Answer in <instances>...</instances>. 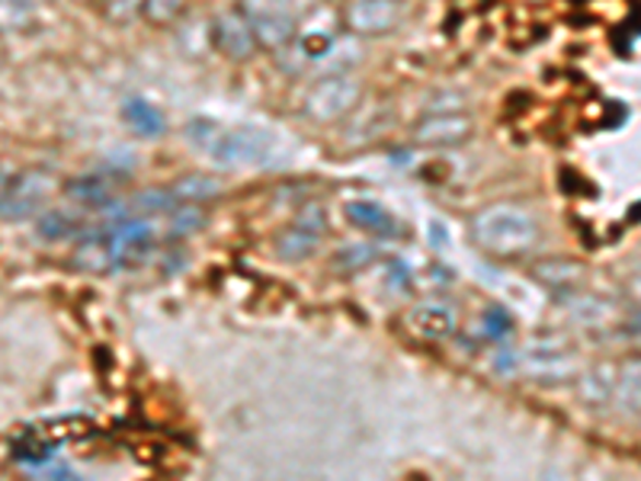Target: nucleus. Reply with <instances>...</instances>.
<instances>
[{"label": "nucleus", "mask_w": 641, "mask_h": 481, "mask_svg": "<svg viewBox=\"0 0 641 481\" xmlns=\"http://www.w3.org/2000/svg\"><path fill=\"white\" fill-rule=\"evenodd\" d=\"M183 138L218 168H263L276 151V138L270 131L256 126H221L209 116L190 119L183 126Z\"/></svg>", "instance_id": "f257e3e1"}, {"label": "nucleus", "mask_w": 641, "mask_h": 481, "mask_svg": "<svg viewBox=\"0 0 641 481\" xmlns=\"http://www.w3.org/2000/svg\"><path fill=\"white\" fill-rule=\"evenodd\" d=\"M471 238L494 257H519L536 248L539 221L516 203H491L471 219Z\"/></svg>", "instance_id": "f03ea898"}, {"label": "nucleus", "mask_w": 641, "mask_h": 481, "mask_svg": "<svg viewBox=\"0 0 641 481\" xmlns=\"http://www.w3.org/2000/svg\"><path fill=\"white\" fill-rule=\"evenodd\" d=\"M359 100H363L359 81L346 71H334V75H328V78H321L308 88L301 113L318 126H331V123L346 119L359 106Z\"/></svg>", "instance_id": "7ed1b4c3"}, {"label": "nucleus", "mask_w": 641, "mask_h": 481, "mask_svg": "<svg viewBox=\"0 0 641 481\" xmlns=\"http://www.w3.org/2000/svg\"><path fill=\"white\" fill-rule=\"evenodd\" d=\"M234 7L248 16L260 48L279 51L289 43H296V20L299 16L286 0H238Z\"/></svg>", "instance_id": "20e7f679"}, {"label": "nucleus", "mask_w": 641, "mask_h": 481, "mask_svg": "<svg viewBox=\"0 0 641 481\" xmlns=\"http://www.w3.org/2000/svg\"><path fill=\"white\" fill-rule=\"evenodd\" d=\"M55 190V176L48 171H23L0 190V219H33Z\"/></svg>", "instance_id": "39448f33"}, {"label": "nucleus", "mask_w": 641, "mask_h": 481, "mask_svg": "<svg viewBox=\"0 0 641 481\" xmlns=\"http://www.w3.org/2000/svg\"><path fill=\"white\" fill-rule=\"evenodd\" d=\"M209 43H213L225 58H231V61H251L256 55V48H260L254 30H251V23H248V16H244L238 7L215 13V20L209 23Z\"/></svg>", "instance_id": "423d86ee"}, {"label": "nucleus", "mask_w": 641, "mask_h": 481, "mask_svg": "<svg viewBox=\"0 0 641 481\" xmlns=\"http://www.w3.org/2000/svg\"><path fill=\"white\" fill-rule=\"evenodd\" d=\"M516 369L526 379L546 382V386H561L581 376V359L574 353L558 351V347H533L516 359Z\"/></svg>", "instance_id": "0eeeda50"}, {"label": "nucleus", "mask_w": 641, "mask_h": 481, "mask_svg": "<svg viewBox=\"0 0 641 481\" xmlns=\"http://www.w3.org/2000/svg\"><path fill=\"white\" fill-rule=\"evenodd\" d=\"M401 3L398 0H350L343 10V26L353 36H385L398 26Z\"/></svg>", "instance_id": "6e6552de"}, {"label": "nucleus", "mask_w": 641, "mask_h": 481, "mask_svg": "<svg viewBox=\"0 0 641 481\" xmlns=\"http://www.w3.org/2000/svg\"><path fill=\"white\" fill-rule=\"evenodd\" d=\"M474 123L466 110H443V113H427L414 126V141L424 148H456L469 141Z\"/></svg>", "instance_id": "1a4fd4ad"}, {"label": "nucleus", "mask_w": 641, "mask_h": 481, "mask_svg": "<svg viewBox=\"0 0 641 481\" xmlns=\"http://www.w3.org/2000/svg\"><path fill=\"white\" fill-rule=\"evenodd\" d=\"M408 324L427 341H449L459 334V311L446 299H421L408 311Z\"/></svg>", "instance_id": "9d476101"}, {"label": "nucleus", "mask_w": 641, "mask_h": 481, "mask_svg": "<svg viewBox=\"0 0 641 481\" xmlns=\"http://www.w3.org/2000/svg\"><path fill=\"white\" fill-rule=\"evenodd\" d=\"M68 199L81 203L87 209H106L119 199V180L106 171H93V174H81L65 183Z\"/></svg>", "instance_id": "9b49d317"}, {"label": "nucleus", "mask_w": 641, "mask_h": 481, "mask_svg": "<svg viewBox=\"0 0 641 481\" xmlns=\"http://www.w3.org/2000/svg\"><path fill=\"white\" fill-rule=\"evenodd\" d=\"M343 213H346V219L353 221L359 231H366L373 238H394V234H401V219H394L379 203L353 199V203H346Z\"/></svg>", "instance_id": "f8f14e48"}, {"label": "nucleus", "mask_w": 641, "mask_h": 481, "mask_svg": "<svg viewBox=\"0 0 641 481\" xmlns=\"http://www.w3.org/2000/svg\"><path fill=\"white\" fill-rule=\"evenodd\" d=\"M318 244H321V234H314V231H308V228H301V225L293 221L289 228H283V231L276 234L273 251H276L279 261L301 263L308 261V257H314Z\"/></svg>", "instance_id": "ddd939ff"}, {"label": "nucleus", "mask_w": 641, "mask_h": 481, "mask_svg": "<svg viewBox=\"0 0 641 481\" xmlns=\"http://www.w3.org/2000/svg\"><path fill=\"white\" fill-rule=\"evenodd\" d=\"M616 379H619V373L609 363H597V366H591L587 373L577 376V386H581L584 401L599 408V404H609L616 398Z\"/></svg>", "instance_id": "4468645a"}, {"label": "nucleus", "mask_w": 641, "mask_h": 481, "mask_svg": "<svg viewBox=\"0 0 641 481\" xmlns=\"http://www.w3.org/2000/svg\"><path fill=\"white\" fill-rule=\"evenodd\" d=\"M533 273H536L539 283L552 286L556 293H574L577 283H581V276H584V266L574 261H561V257H556V261L536 263Z\"/></svg>", "instance_id": "2eb2a0df"}, {"label": "nucleus", "mask_w": 641, "mask_h": 481, "mask_svg": "<svg viewBox=\"0 0 641 481\" xmlns=\"http://www.w3.org/2000/svg\"><path fill=\"white\" fill-rule=\"evenodd\" d=\"M123 116H126L128 129L135 131V135H141V138H154V135L164 131V113L154 103L141 100V96L128 100L126 106H123Z\"/></svg>", "instance_id": "dca6fc26"}, {"label": "nucleus", "mask_w": 641, "mask_h": 481, "mask_svg": "<svg viewBox=\"0 0 641 481\" xmlns=\"http://www.w3.org/2000/svg\"><path fill=\"white\" fill-rule=\"evenodd\" d=\"M171 193L180 206H183V203L199 206V203H209L215 196H221V183L209 174H186L180 176L176 183H171Z\"/></svg>", "instance_id": "f3484780"}, {"label": "nucleus", "mask_w": 641, "mask_h": 481, "mask_svg": "<svg viewBox=\"0 0 641 481\" xmlns=\"http://www.w3.org/2000/svg\"><path fill=\"white\" fill-rule=\"evenodd\" d=\"M616 401L622 404V411L639 414L641 417V356H632L619 366V379H616Z\"/></svg>", "instance_id": "a211bd4d"}, {"label": "nucleus", "mask_w": 641, "mask_h": 481, "mask_svg": "<svg viewBox=\"0 0 641 481\" xmlns=\"http://www.w3.org/2000/svg\"><path fill=\"white\" fill-rule=\"evenodd\" d=\"M206 225V213L193 203H183L164 216V238H186Z\"/></svg>", "instance_id": "6ab92c4d"}, {"label": "nucleus", "mask_w": 641, "mask_h": 481, "mask_svg": "<svg viewBox=\"0 0 641 481\" xmlns=\"http://www.w3.org/2000/svg\"><path fill=\"white\" fill-rule=\"evenodd\" d=\"M36 228L48 241H71V238H78L84 231V225L75 216H68V213H45Z\"/></svg>", "instance_id": "aec40b11"}, {"label": "nucleus", "mask_w": 641, "mask_h": 481, "mask_svg": "<svg viewBox=\"0 0 641 481\" xmlns=\"http://www.w3.org/2000/svg\"><path fill=\"white\" fill-rule=\"evenodd\" d=\"M190 0H145L141 7V20L151 23V26H171L183 16Z\"/></svg>", "instance_id": "412c9836"}, {"label": "nucleus", "mask_w": 641, "mask_h": 481, "mask_svg": "<svg viewBox=\"0 0 641 481\" xmlns=\"http://www.w3.org/2000/svg\"><path fill=\"white\" fill-rule=\"evenodd\" d=\"M574 302L568 306V311L577 318V321H584V324H603L609 314H613V308L606 306V302H599L597 296H571Z\"/></svg>", "instance_id": "4be33fe9"}, {"label": "nucleus", "mask_w": 641, "mask_h": 481, "mask_svg": "<svg viewBox=\"0 0 641 481\" xmlns=\"http://www.w3.org/2000/svg\"><path fill=\"white\" fill-rule=\"evenodd\" d=\"M376 257H379L376 244H343L341 251H337V257H334V263H337V266H346V270H359V266L373 263Z\"/></svg>", "instance_id": "5701e85b"}, {"label": "nucleus", "mask_w": 641, "mask_h": 481, "mask_svg": "<svg viewBox=\"0 0 641 481\" xmlns=\"http://www.w3.org/2000/svg\"><path fill=\"white\" fill-rule=\"evenodd\" d=\"M145 0H103V10L113 23H131L135 16H141Z\"/></svg>", "instance_id": "b1692460"}, {"label": "nucleus", "mask_w": 641, "mask_h": 481, "mask_svg": "<svg viewBox=\"0 0 641 481\" xmlns=\"http://www.w3.org/2000/svg\"><path fill=\"white\" fill-rule=\"evenodd\" d=\"M293 221L301 225V228H308V231H314V234H321V238H324V231H328V216H324V209H321L318 203L305 206Z\"/></svg>", "instance_id": "393cba45"}, {"label": "nucleus", "mask_w": 641, "mask_h": 481, "mask_svg": "<svg viewBox=\"0 0 641 481\" xmlns=\"http://www.w3.org/2000/svg\"><path fill=\"white\" fill-rule=\"evenodd\" d=\"M286 3H289V7L296 10V16H299V13H308L318 0H286Z\"/></svg>", "instance_id": "a878e982"}, {"label": "nucleus", "mask_w": 641, "mask_h": 481, "mask_svg": "<svg viewBox=\"0 0 641 481\" xmlns=\"http://www.w3.org/2000/svg\"><path fill=\"white\" fill-rule=\"evenodd\" d=\"M639 273H641V266H639Z\"/></svg>", "instance_id": "bb28decb"}]
</instances>
